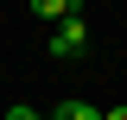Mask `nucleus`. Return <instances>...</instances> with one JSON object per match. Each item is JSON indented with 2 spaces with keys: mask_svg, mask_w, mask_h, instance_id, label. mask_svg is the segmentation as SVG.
<instances>
[{
  "mask_svg": "<svg viewBox=\"0 0 127 120\" xmlns=\"http://www.w3.org/2000/svg\"><path fill=\"white\" fill-rule=\"evenodd\" d=\"M83 51H89V13L64 19V25L51 32V57H83Z\"/></svg>",
  "mask_w": 127,
  "mask_h": 120,
  "instance_id": "f257e3e1",
  "label": "nucleus"
},
{
  "mask_svg": "<svg viewBox=\"0 0 127 120\" xmlns=\"http://www.w3.org/2000/svg\"><path fill=\"white\" fill-rule=\"evenodd\" d=\"M32 13H38V19H57V25H64V19H76L83 6H76V0H32Z\"/></svg>",
  "mask_w": 127,
  "mask_h": 120,
  "instance_id": "f03ea898",
  "label": "nucleus"
},
{
  "mask_svg": "<svg viewBox=\"0 0 127 120\" xmlns=\"http://www.w3.org/2000/svg\"><path fill=\"white\" fill-rule=\"evenodd\" d=\"M45 120H102V107H89V101H57Z\"/></svg>",
  "mask_w": 127,
  "mask_h": 120,
  "instance_id": "7ed1b4c3",
  "label": "nucleus"
},
{
  "mask_svg": "<svg viewBox=\"0 0 127 120\" xmlns=\"http://www.w3.org/2000/svg\"><path fill=\"white\" fill-rule=\"evenodd\" d=\"M0 120H38V107H26V101H19V107H6Z\"/></svg>",
  "mask_w": 127,
  "mask_h": 120,
  "instance_id": "20e7f679",
  "label": "nucleus"
},
{
  "mask_svg": "<svg viewBox=\"0 0 127 120\" xmlns=\"http://www.w3.org/2000/svg\"><path fill=\"white\" fill-rule=\"evenodd\" d=\"M102 120H127V107H108V114H102Z\"/></svg>",
  "mask_w": 127,
  "mask_h": 120,
  "instance_id": "39448f33",
  "label": "nucleus"
}]
</instances>
